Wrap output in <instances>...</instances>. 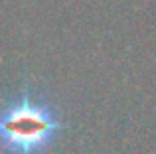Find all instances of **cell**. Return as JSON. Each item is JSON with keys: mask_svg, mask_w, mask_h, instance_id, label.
<instances>
[{"mask_svg": "<svg viewBox=\"0 0 156 154\" xmlns=\"http://www.w3.org/2000/svg\"><path fill=\"white\" fill-rule=\"evenodd\" d=\"M65 128L55 105L38 89L26 87L8 99L0 119V136L6 154H44Z\"/></svg>", "mask_w": 156, "mask_h": 154, "instance_id": "cell-1", "label": "cell"}]
</instances>
